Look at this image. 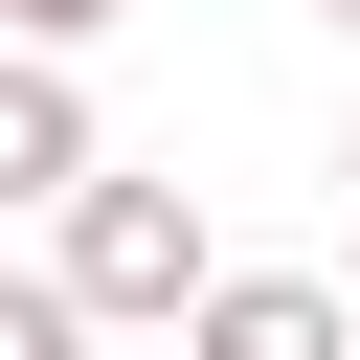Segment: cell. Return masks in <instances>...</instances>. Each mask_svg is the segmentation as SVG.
I'll use <instances>...</instances> for the list:
<instances>
[{
    "mask_svg": "<svg viewBox=\"0 0 360 360\" xmlns=\"http://www.w3.org/2000/svg\"><path fill=\"white\" fill-rule=\"evenodd\" d=\"M45 225H68L45 270L90 292V338H180V315H202V270H225V225H202L180 180H135V158H90V180L45 202Z\"/></svg>",
    "mask_w": 360,
    "mask_h": 360,
    "instance_id": "1",
    "label": "cell"
},
{
    "mask_svg": "<svg viewBox=\"0 0 360 360\" xmlns=\"http://www.w3.org/2000/svg\"><path fill=\"white\" fill-rule=\"evenodd\" d=\"M90 158H112V112H90V68L0 22V225H22V202H68Z\"/></svg>",
    "mask_w": 360,
    "mask_h": 360,
    "instance_id": "2",
    "label": "cell"
},
{
    "mask_svg": "<svg viewBox=\"0 0 360 360\" xmlns=\"http://www.w3.org/2000/svg\"><path fill=\"white\" fill-rule=\"evenodd\" d=\"M180 360H360V292L338 270H202Z\"/></svg>",
    "mask_w": 360,
    "mask_h": 360,
    "instance_id": "3",
    "label": "cell"
},
{
    "mask_svg": "<svg viewBox=\"0 0 360 360\" xmlns=\"http://www.w3.org/2000/svg\"><path fill=\"white\" fill-rule=\"evenodd\" d=\"M0 360H90V292L68 270H0Z\"/></svg>",
    "mask_w": 360,
    "mask_h": 360,
    "instance_id": "4",
    "label": "cell"
},
{
    "mask_svg": "<svg viewBox=\"0 0 360 360\" xmlns=\"http://www.w3.org/2000/svg\"><path fill=\"white\" fill-rule=\"evenodd\" d=\"M0 22H22V45H90V22H135V0H0Z\"/></svg>",
    "mask_w": 360,
    "mask_h": 360,
    "instance_id": "5",
    "label": "cell"
},
{
    "mask_svg": "<svg viewBox=\"0 0 360 360\" xmlns=\"http://www.w3.org/2000/svg\"><path fill=\"white\" fill-rule=\"evenodd\" d=\"M315 22H338V45H360V0H315Z\"/></svg>",
    "mask_w": 360,
    "mask_h": 360,
    "instance_id": "6",
    "label": "cell"
},
{
    "mask_svg": "<svg viewBox=\"0 0 360 360\" xmlns=\"http://www.w3.org/2000/svg\"><path fill=\"white\" fill-rule=\"evenodd\" d=\"M338 180H360V158H338Z\"/></svg>",
    "mask_w": 360,
    "mask_h": 360,
    "instance_id": "7",
    "label": "cell"
},
{
    "mask_svg": "<svg viewBox=\"0 0 360 360\" xmlns=\"http://www.w3.org/2000/svg\"><path fill=\"white\" fill-rule=\"evenodd\" d=\"M338 292H360V270H338Z\"/></svg>",
    "mask_w": 360,
    "mask_h": 360,
    "instance_id": "8",
    "label": "cell"
}]
</instances>
